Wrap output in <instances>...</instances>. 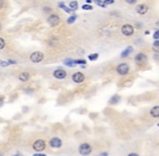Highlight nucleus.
<instances>
[{"mask_svg":"<svg viewBox=\"0 0 159 156\" xmlns=\"http://www.w3.org/2000/svg\"><path fill=\"white\" fill-rule=\"evenodd\" d=\"M46 146H47V143L42 139H38V140H36L33 143V149L36 152H38V153L44 151V149H46Z\"/></svg>","mask_w":159,"mask_h":156,"instance_id":"f257e3e1","label":"nucleus"},{"mask_svg":"<svg viewBox=\"0 0 159 156\" xmlns=\"http://www.w3.org/2000/svg\"><path fill=\"white\" fill-rule=\"evenodd\" d=\"M78 151H79V153L82 156H88L91 154L92 147H91V145H90L89 143H82V144H80Z\"/></svg>","mask_w":159,"mask_h":156,"instance_id":"f03ea898","label":"nucleus"},{"mask_svg":"<svg viewBox=\"0 0 159 156\" xmlns=\"http://www.w3.org/2000/svg\"><path fill=\"white\" fill-rule=\"evenodd\" d=\"M44 53L42 52H40V51H35L33 53L29 55V60H30V62H33V63H40L42 60H44Z\"/></svg>","mask_w":159,"mask_h":156,"instance_id":"7ed1b4c3","label":"nucleus"},{"mask_svg":"<svg viewBox=\"0 0 159 156\" xmlns=\"http://www.w3.org/2000/svg\"><path fill=\"white\" fill-rule=\"evenodd\" d=\"M47 22H48V24H49L50 26H57L60 24V16L57 15V14H50L48 16V19H47Z\"/></svg>","mask_w":159,"mask_h":156,"instance_id":"20e7f679","label":"nucleus"},{"mask_svg":"<svg viewBox=\"0 0 159 156\" xmlns=\"http://www.w3.org/2000/svg\"><path fill=\"white\" fill-rule=\"evenodd\" d=\"M133 32H134V28L132 25L130 24H125V25H122L121 27V33L125 35V36H132L133 35Z\"/></svg>","mask_w":159,"mask_h":156,"instance_id":"39448f33","label":"nucleus"},{"mask_svg":"<svg viewBox=\"0 0 159 156\" xmlns=\"http://www.w3.org/2000/svg\"><path fill=\"white\" fill-rule=\"evenodd\" d=\"M129 70H130V67H129V65L127 64V63H121L117 67V73L121 76H125L129 73Z\"/></svg>","mask_w":159,"mask_h":156,"instance_id":"423d86ee","label":"nucleus"},{"mask_svg":"<svg viewBox=\"0 0 159 156\" xmlns=\"http://www.w3.org/2000/svg\"><path fill=\"white\" fill-rule=\"evenodd\" d=\"M66 76H67V73H66L65 70L57 68V70H55L54 72H53V77L56 78V79H59V80H62V79L66 78Z\"/></svg>","mask_w":159,"mask_h":156,"instance_id":"0eeeda50","label":"nucleus"},{"mask_svg":"<svg viewBox=\"0 0 159 156\" xmlns=\"http://www.w3.org/2000/svg\"><path fill=\"white\" fill-rule=\"evenodd\" d=\"M49 144L51 147H53V149H60L62 144H63V142L61 140L60 138H57V137H54V138H52V139H50V142Z\"/></svg>","mask_w":159,"mask_h":156,"instance_id":"6e6552de","label":"nucleus"},{"mask_svg":"<svg viewBox=\"0 0 159 156\" xmlns=\"http://www.w3.org/2000/svg\"><path fill=\"white\" fill-rule=\"evenodd\" d=\"M84 75H83L81 72H77V73H75V74H73V76H71V79H73V81L74 82H76V84H81L83 80H84Z\"/></svg>","mask_w":159,"mask_h":156,"instance_id":"1a4fd4ad","label":"nucleus"},{"mask_svg":"<svg viewBox=\"0 0 159 156\" xmlns=\"http://www.w3.org/2000/svg\"><path fill=\"white\" fill-rule=\"evenodd\" d=\"M135 62H137L139 65H144L147 62V56H146V54L137 53V55H135Z\"/></svg>","mask_w":159,"mask_h":156,"instance_id":"9d476101","label":"nucleus"},{"mask_svg":"<svg viewBox=\"0 0 159 156\" xmlns=\"http://www.w3.org/2000/svg\"><path fill=\"white\" fill-rule=\"evenodd\" d=\"M135 10L139 14H145L146 12L148 11V7L146 5H144V3H141V5H137V8H135Z\"/></svg>","mask_w":159,"mask_h":156,"instance_id":"9b49d317","label":"nucleus"},{"mask_svg":"<svg viewBox=\"0 0 159 156\" xmlns=\"http://www.w3.org/2000/svg\"><path fill=\"white\" fill-rule=\"evenodd\" d=\"M29 79H30V75H29V73H27V72H23V73H21L18 75V80L22 81V82H26Z\"/></svg>","mask_w":159,"mask_h":156,"instance_id":"f8f14e48","label":"nucleus"},{"mask_svg":"<svg viewBox=\"0 0 159 156\" xmlns=\"http://www.w3.org/2000/svg\"><path fill=\"white\" fill-rule=\"evenodd\" d=\"M120 100H121L120 96H118V94H114V96L110 99V104H111V105L118 104V103L120 102Z\"/></svg>","mask_w":159,"mask_h":156,"instance_id":"ddd939ff","label":"nucleus"},{"mask_svg":"<svg viewBox=\"0 0 159 156\" xmlns=\"http://www.w3.org/2000/svg\"><path fill=\"white\" fill-rule=\"evenodd\" d=\"M149 113H150V115H152L153 117H155V118L159 117V105H157V106H154V108L149 111Z\"/></svg>","mask_w":159,"mask_h":156,"instance_id":"4468645a","label":"nucleus"},{"mask_svg":"<svg viewBox=\"0 0 159 156\" xmlns=\"http://www.w3.org/2000/svg\"><path fill=\"white\" fill-rule=\"evenodd\" d=\"M132 51H133V48H132V47H128V48L125 49V50L122 51V53L120 54V56L121 58H127L128 55H130V54H131Z\"/></svg>","mask_w":159,"mask_h":156,"instance_id":"2eb2a0df","label":"nucleus"},{"mask_svg":"<svg viewBox=\"0 0 159 156\" xmlns=\"http://www.w3.org/2000/svg\"><path fill=\"white\" fill-rule=\"evenodd\" d=\"M64 64H65L66 66H69V67H74V66H76V65H75V62H74V60L73 59L64 60Z\"/></svg>","mask_w":159,"mask_h":156,"instance_id":"dca6fc26","label":"nucleus"},{"mask_svg":"<svg viewBox=\"0 0 159 156\" xmlns=\"http://www.w3.org/2000/svg\"><path fill=\"white\" fill-rule=\"evenodd\" d=\"M68 8H69L71 11H76L77 9H78V2H77V1H71V2H69Z\"/></svg>","mask_w":159,"mask_h":156,"instance_id":"f3484780","label":"nucleus"},{"mask_svg":"<svg viewBox=\"0 0 159 156\" xmlns=\"http://www.w3.org/2000/svg\"><path fill=\"white\" fill-rule=\"evenodd\" d=\"M77 20V15H71L67 19V24H73Z\"/></svg>","mask_w":159,"mask_h":156,"instance_id":"a211bd4d","label":"nucleus"},{"mask_svg":"<svg viewBox=\"0 0 159 156\" xmlns=\"http://www.w3.org/2000/svg\"><path fill=\"white\" fill-rule=\"evenodd\" d=\"M74 62H75V65H86V63H87V61L86 60H74Z\"/></svg>","mask_w":159,"mask_h":156,"instance_id":"6ab92c4d","label":"nucleus"},{"mask_svg":"<svg viewBox=\"0 0 159 156\" xmlns=\"http://www.w3.org/2000/svg\"><path fill=\"white\" fill-rule=\"evenodd\" d=\"M88 58H89V60H90V61H96V60L99 59V54H98V53L90 54Z\"/></svg>","mask_w":159,"mask_h":156,"instance_id":"aec40b11","label":"nucleus"},{"mask_svg":"<svg viewBox=\"0 0 159 156\" xmlns=\"http://www.w3.org/2000/svg\"><path fill=\"white\" fill-rule=\"evenodd\" d=\"M52 8L51 7H44L42 8V12L44 13H52Z\"/></svg>","mask_w":159,"mask_h":156,"instance_id":"412c9836","label":"nucleus"},{"mask_svg":"<svg viewBox=\"0 0 159 156\" xmlns=\"http://www.w3.org/2000/svg\"><path fill=\"white\" fill-rule=\"evenodd\" d=\"M5 47H6V41H5V39H3V38L0 37V50H2Z\"/></svg>","mask_w":159,"mask_h":156,"instance_id":"4be33fe9","label":"nucleus"},{"mask_svg":"<svg viewBox=\"0 0 159 156\" xmlns=\"http://www.w3.org/2000/svg\"><path fill=\"white\" fill-rule=\"evenodd\" d=\"M0 66H1V67H7V66H9V64H8V62H7V61H2V60H0Z\"/></svg>","mask_w":159,"mask_h":156,"instance_id":"5701e85b","label":"nucleus"},{"mask_svg":"<svg viewBox=\"0 0 159 156\" xmlns=\"http://www.w3.org/2000/svg\"><path fill=\"white\" fill-rule=\"evenodd\" d=\"M82 9L83 10H92L93 8H92V5H83Z\"/></svg>","mask_w":159,"mask_h":156,"instance_id":"b1692460","label":"nucleus"},{"mask_svg":"<svg viewBox=\"0 0 159 156\" xmlns=\"http://www.w3.org/2000/svg\"><path fill=\"white\" fill-rule=\"evenodd\" d=\"M95 2H96V5H100V7H102V8H105V7H106L104 1H99V0H98V1H95Z\"/></svg>","mask_w":159,"mask_h":156,"instance_id":"393cba45","label":"nucleus"},{"mask_svg":"<svg viewBox=\"0 0 159 156\" xmlns=\"http://www.w3.org/2000/svg\"><path fill=\"white\" fill-rule=\"evenodd\" d=\"M153 37L155 38V40H159V31H156V32L154 33Z\"/></svg>","mask_w":159,"mask_h":156,"instance_id":"a878e982","label":"nucleus"},{"mask_svg":"<svg viewBox=\"0 0 159 156\" xmlns=\"http://www.w3.org/2000/svg\"><path fill=\"white\" fill-rule=\"evenodd\" d=\"M7 62H8V64H9V65L17 64V61H15V60H8Z\"/></svg>","mask_w":159,"mask_h":156,"instance_id":"bb28decb","label":"nucleus"},{"mask_svg":"<svg viewBox=\"0 0 159 156\" xmlns=\"http://www.w3.org/2000/svg\"><path fill=\"white\" fill-rule=\"evenodd\" d=\"M153 47H154V49H157V48H159V40H155V41H154V43H153Z\"/></svg>","mask_w":159,"mask_h":156,"instance_id":"cd10ccee","label":"nucleus"},{"mask_svg":"<svg viewBox=\"0 0 159 156\" xmlns=\"http://www.w3.org/2000/svg\"><path fill=\"white\" fill-rule=\"evenodd\" d=\"M127 3H130V5H134V3H137V0H126Z\"/></svg>","mask_w":159,"mask_h":156,"instance_id":"c85d7f7f","label":"nucleus"},{"mask_svg":"<svg viewBox=\"0 0 159 156\" xmlns=\"http://www.w3.org/2000/svg\"><path fill=\"white\" fill-rule=\"evenodd\" d=\"M3 102H5V97H0V108L3 105Z\"/></svg>","mask_w":159,"mask_h":156,"instance_id":"c756f323","label":"nucleus"},{"mask_svg":"<svg viewBox=\"0 0 159 156\" xmlns=\"http://www.w3.org/2000/svg\"><path fill=\"white\" fill-rule=\"evenodd\" d=\"M33 156H47L46 154H41V153H35Z\"/></svg>","mask_w":159,"mask_h":156,"instance_id":"7c9ffc66","label":"nucleus"},{"mask_svg":"<svg viewBox=\"0 0 159 156\" xmlns=\"http://www.w3.org/2000/svg\"><path fill=\"white\" fill-rule=\"evenodd\" d=\"M3 5H5V1H3V0H0V9H1Z\"/></svg>","mask_w":159,"mask_h":156,"instance_id":"2f4dec72","label":"nucleus"},{"mask_svg":"<svg viewBox=\"0 0 159 156\" xmlns=\"http://www.w3.org/2000/svg\"><path fill=\"white\" fill-rule=\"evenodd\" d=\"M100 156H108V153H106V152H104V153H101Z\"/></svg>","mask_w":159,"mask_h":156,"instance_id":"473e14b6","label":"nucleus"},{"mask_svg":"<svg viewBox=\"0 0 159 156\" xmlns=\"http://www.w3.org/2000/svg\"><path fill=\"white\" fill-rule=\"evenodd\" d=\"M128 156H139V154H137V153H130Z\"/></svg>","mask_w":159,"mask_h":156,"instance_id":"72a5a7b5","label":"nucleus"},{"mask_svg":"<svg viewBox=\"0 0 159 156\" xmlns=\"http://www.w3.org/2000/svg\"><path fill=\"white\" fill-rule=\"evenodd\" d=\"M141 25H142L141 23H137V28H141Z\"/></svg>","mask_w":159,"mask_h":156,"instance_id":"f704fd0d","label":"nucleus"},{"mask_svg":"<svg viewBox=\"0 0 159 156\" xmlns=\"http://www.w3.org/2000/svg\"><path fill=\"white\" fill-rule=\"evenodd\" d=\"M91 2H92V1H91V0H87V1H86V5H90V3H91Z\"/></svg>","mask_w":159,"mask_h":156,"instance_id":"c9c22d12","label":"nucleus"},{"mask_svg":"<svg viewBox=\"0 0 159 156\" xmlns=\"http://www.w3.org/2000/svg\"><path fill=\"white\" fill-rule=\"evenodd\" d=\"M154 58H155L156 60H159V55L158 54H155V56H154Z\"/></svg>","mask_w":159,"mask_h":156,"instance_id":"e433bc0d","label":"nucleus"},{"mask_svg":"<svg viewBox=\"0 0 159 156\" xmlns=\"http://www.w3.org/2000/svg\"><path fill=\"white\" fill-rule=\"evenodd\" d=\"M156 25H157V26H159V20L157 21V23H156Z\"/></svg>","mask_w":159,"mask_h":156,"instance_id":"4c0bfd02","label":"nucleus"},{"mask_svg":"<svg viewBox=\"0 0 159 156\" xmlns=\"http://www.w3.org/2000/svg\"><path fill=\"white\" fill-rule=\"evenodd\" d=\"M13 156H21V154H15V155H13Z\"/></svg>","mask_w":159,"mask_h":156,"instance_id":"58836bf2","label":"nucleus"},{"mask_svg":"<svg viewBox=\"0 0 159 156\" xmlns=\"http://www.w3.org/2000/svg\"><path fill=\"white\" fill-rule=\"evenodd\" d=\"M1 28H2V26H1V23H0V31H1Z\"/></svg>","mask_w":159,"mask_h":156,"instance_id":"ea45409f","label":"nucleus"},{"mask_svg":"<svg viewBox=\"0 0 159 156\" xmlns=\"http://www.w3.org/2000/svg\"><path fill=\"white\" fill-rule=\"evenodd\" d=\"M0 156H3V155H2V154H1V153H0Z\"/></svg>","mask_w":159,"mask_h":156,"instance_id":"a19ab883","label":"nucleus"},{"mask_svg":"<svg viewBox=\"0 0 159 156\" xmlns=\"http://www.w3.org/2000/svg\"><path fill=\"white\" fill-rule=\"evenodd\" d=\"M157 126H158V127H159V123H158V125H157Z\"/></svg>","mask_w":159,"mask_h":156,"instance_id":"79ce46f5","label":"nucleus"},{"mask_svg":"<svg viewBox=\"0 0 159 156\" xmlns=\"http://www.w3.org/2000/svg\"><path fill=\"white\" fill-rule=\"evenodd\" d=\"M21 156H22V155H21Z\"/></svg>","mask_w":159,"mask_h":156,"instance_id":"37998d69","label":"nucleus"}]
</instances>
